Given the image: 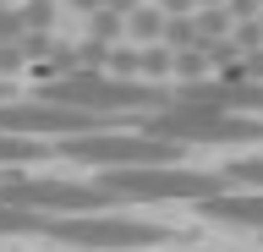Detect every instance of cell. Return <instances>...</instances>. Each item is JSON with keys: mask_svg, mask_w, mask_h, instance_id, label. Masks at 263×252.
Here are the masks:
<instances>
[{"mask_svg": "<svg viewBox=\"0 0 263 252\" xmlns=\"http://www.w3.org/2000/svg\"><path fill=\"white\" fill-rule=\"evenodd\" d=\"M44 99L71 104V110H88V115L121 121V115H154L176 99V83H143V77H115V71H66V77H49Z\"/></svg>", "mask_w": 263, "mask_h": 252, "instance_id": "obj_1", "label": "cell"}, {"mask_svg": "<svg viewBox=\"0 0 263 252\" xmlns=\"http://www.w3.org/2000/svg\"><path fill=\"white\" fill-rule=\"evenodd\" d=\"M44 236H49V241H66V247H93V252H132V247H164V241H176L170 225L137 219V214H115V208L49 214L44 219Z\"/></svg>", "mask_w": 263, "mask_h": 252, "instance_id": "obj_2", "label": "cell"}, {"mask_svg": "<svg viewBox=\"0 0 263 252\" xmlns=\"http://www.w3.org/2000/svg\"><path fill=\"white\" fill-rule=\"evenodd\" d=\"M99 181L115 192V203H203L230 186L214 170H186V165H132V170H104Z\"/></svg>", "mask_w": 263, "mask_h": 252, "instance_id": "obj_3", "label": "cell"}, {"mask_svg": "<svg viewBox=\"0 0 263 252\" xmlns=\"http://www.w3.org/2000/svg\"><path fill=\"white\" fill-rule=\"evenodd\" d=\"M143 132L176 143V148H230V143H258L263 121L258 115H230V110H209V104H164L143 121Z\"/></svg>", "mask_w": 263, "mask_h": 252, "instance_id": "obj_4", "label": "cell"}, {"mask_svg": "<svg viewBox=\"0 0 263 252\" xmlns=\"http://www.w3.org/2000/svg\"><path fill=\"white\" fill-rule=\"evenodd\" d=\"M55 153H66L71 165H93V170H132V165H170L176 143H164L154 132H82V137H61L49 143Z\"/></svg>", "mask_w": 263, "mask_h": 252, "instance_id": "obj_5", "label": "cell"}, {"mask_svg": "<svg viewBox=\"0 0 263 252\" xmlns=\"http://www.w3.org/2000/svg\"><path fill=\"white\" fill-rule=\"evenodd\" d=\"M197 208L214 225H236V230H258L263 236V192H219V198H203Z\"/></svg>", "mask_w": 263, "mask_h": 252, "instance_id": "obj_6", "label": "cell"}, {"mask_svg": "<svg viewBox=\"0 0 263 252\" xmlns=\"http://www.w3.org/2000/svg\"><path fill=\"white\" fill-rule=\"evenodd\" d=\"M44 153H55V148H49V143H39V137H16V132H0V170L33 165V159H44Z\"/></svg>", "mask_w": 263, "mask_h": 252, "instance_id": "obj_7", "label": "cell"}, {"mask_svg": "<svg viewBox=\"0 0 263 252\" xmlns=\"http://www.w3.org/2000/svg\"><path fill=\"white\" fill-rule=\"evenodd\" d=\"M49 214H33V208H16V203H0V236H44Z\"/></svg>", "mask_w": 263, "mask_h": 252, "instance_id": "obj_8", "label": "cell"}, {"mask_svg": "<svg viewBox=\"0 0 263 252\" xmlns=\"http://www.w3.org/2000/svg\"><path fill=\"white\" fill-rule=\"evenodd\" d=\"M159 28H164V11H159V6H148V11L137 6V11L126 17V33L137 38V44H159Z\"/></svg>", "mask_w": 263, "mask_h": 252, "instance_id": "obj_9", "label": "cell"}, {"mask_svg": "<svg viewBox=\"0 0 263 252\" xmlns=\"http://www.w3.org/2000/svg\"><path fill=\"white\" fill-rule=\"evenodd\" d=\"M16 17H22L28 33H49V28H55V0H22Z\"/></svg>", "mask_w": 263, "mask_h": 252, "instance_id": "obj_10", "label": "cell"}, {"mask_svg": "<svg viewBox=\"0 0 263 252\" xmlns=\"http://www.w3.org/2000/svg\"><path fill=\"white\" fill-rule=\"evenodd\" d=\"M121 33H126V17H121V11H104V6H99V11H88V38L115 44Z\"/></svg>", "mask_w": 263, "mask_h": 252, "instance_id": "obj_11", "label": "cell"}, {"mask_svg": "<svg viewBox=\"0 0 263 252\" xmlns=\"http://www.w3.org/2000/svg\"><path fill=\"white\" fill-rule=\"evenodd\" d=\"M225 181L230 186H258V192H263V153H252V159H230Z\"/></svg>", "mask_w": 263, "mask_h": 252, "instance_id": "obj_12", "label": "cell"}, {"mask_svg": "<svg viewBox=\"0 0 263 252\" xmlns=\"http://www.w3.org/2000/svg\"><path fill=\"white\" fill-rule=\"evenodd\" d=\"M0 99H11V83H6V77H0Z\"/></svg>", "mask_w": 263, "mask_h": 252, "instance_id": "obj_13", "label": "cell"}, {"mask_svg": "<svg viewBox=\"0 0 263 252\" xmlns=\"http://www.w3.org/2000/svg\"><path fill=\"white\" fill-rule=\"evenodd\" d=\"M203 6H225V0H197V11H203Z\"/></svg>", "mask_w": 263, "mask_h": 252, "instance_id": "obj_14", "label": "cell"}]
</instances>
